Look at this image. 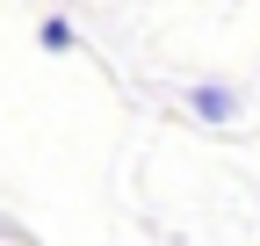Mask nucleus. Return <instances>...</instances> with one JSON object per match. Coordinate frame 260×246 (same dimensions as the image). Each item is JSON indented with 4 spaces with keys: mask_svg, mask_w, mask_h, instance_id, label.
<instances>
[{
    "mask_svg": "<svg viewBox=\"0 0 260 246\" xmlns=\"http://www.w3.org/2000/svg\"><path fill=\"white\" fill-rule=\"evenodd\" d=\"M188 109L203 116V123H232V116H239V87H224V80H203V87H188Z\"/></svg>",
    "mask_w": 260,
    "mask_h": 246,
    "instance_id": "obj_1",
    "label": "nucleus"
},
{
    "mask_svg": "<svg viewBox=\"0 0 260 246\" xmlns=\"http://www.w3.org/2000/svg\"><path fill=\"white\" fill-rule=\"evenodd\" d=\"M37 37H44V51H73V22H65V15H44Z\"/></svg>",
    "mask_w": 260,
    "mask_h": 246,
    "instance_id": "obj_2",
    "label": "nucleus"
}]
</instances>
